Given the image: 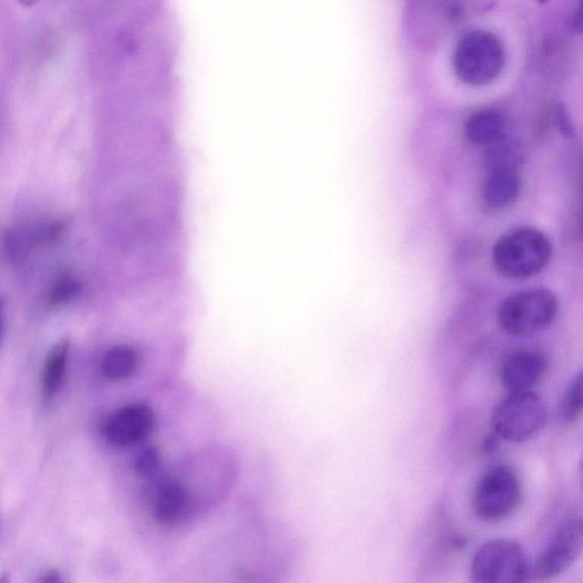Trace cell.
Instances as JSON below:
<instances>
[{
  "label": "cell",
  "instance_id": "1",
  "mask_svg": "<svg viewBox=\"0 0 583 583\" xmlns=\"http://www.w3.org/2000/svg\"><path fill=\"white\" fill-rule=\"evenodd\" d=\"M552 253L551 240L544 233L523 227L508 231L497 240L493 260L504 277L524 280L542 273Z\"/></svg>",
  "mask_w": 583,
  "mask_h": 583
},
{
  "label": "cell",
  "instance_id": "2",
  "mask_svg": "<svg viewBox=\"0 0 583 583\" xmlns=\"http://www.w3.org/2000/svg\"><path fill=\"white\" fill-rule=\"evenodd\" d=\"M506 63L503 42L490 31L475 30L458 41L453 67L458 79L470 86L481 87L494 82Z\"/></svg>",
  "mask_w": 583,
  "mask_h": 583
},
{
  "label": "cell",
  "instance_id": "3",
  "mask_svg": "<svg viewBox=\"0 0 583 583\" xmlns=\"http://www.w3.org/2000/svg\"><path fill=\"white\" fill-rule=\"evenodd\" d=\"M547 407L541 396L528 393L508 394L493 411L491 425L498 439L521 444L532 441L545 428Z\"/></svg>",
  "mask_w": 583,
  "mask_h": 583
},
{
  "label": "cell",
  "instance_id": "4",
  "mask_svg": "<svg viewBox=\"0 0 583 583\" xmlns=\"http://www.w3.org/2000/svg\"><path fill=\"white\" fill-rule=\"evenodd\" d=\"M523 501L518 474L506 465L485 472L476 482L471 505L475 516L484 522H501L512 516Z\"/></svg>",
  "mask_w": 583,
  "mask_h": 583
},
{
  "label": "cell",
  "instance_id": "5",
  "mask_svg": "<svg viewBox=\"0 0 583 583\" xmlns=\"http://www.w3.org/2000/svg\"><path fill=\"white\" fill-rule=\"evenodd\" d=\"M559 312V303L551 290L531 288L510 296L501 306L498 322L513 336L538 333L549 327Z\"/></svg>",
  "mask_w": 583,
  "mask_h": 583
},
{
  "label": "cell",
  "instance_id": "6",
  "mask_svg": "<svg viewBox=\"0 0 583 583\" xmlns=\"http://www.w3.org/2000/svg\"><path fill=\"white\" fill-rule=\"evenodd\" d=\"M530 571L524 550L510 540L484 544L471 564L472 580L478 583H518L527 579Z\"/></svg>",
  "mask_w": 583,
  "mask_h": 583
},
{
  "label": "cell",
  "instance_id": "7",
  "mask_svg": "<svg viewBox=\"0 0 583 583\" xmlns=\"http://www.w3.org/2000/svg\"><path fill=\"white\" fill-rule=\"evenodd\" d=\"M582 553V526L579 518H569L532 566V574L538 580L556 577L569 570Z\"/></svg>",
  "mask_w": 583,
  "mask_h": 583
},
{
  "label": "cell",
  "instance_id": "8",
  "mask_svg": "<svg viewBox=\"0 0 583 583\" xmlns=\"http://www.w3.org/2000/svg\"><path fill=\"white\" fill-rule=\"evenodd\" d=\"M154 409L144 403H132L111 414L105 423L107 443L115 448L135 446L151 435L156 427Z\"/></svg>",
  "mask_w": 583,
  "mask_h": 583
},
{
  "label": "cell",
  "instance_id": "9",
  "mask_svg": "<svg viewBox=\"0 0 583 583\" xmlns=\"http://www.w3.org/2000/svg\"><path fill=\"white\" fill-rule=\"evenodd\" d=\"M547 369L549 360L542 352L520 349L501 359L497 375L508 394L528 393L543 382Z\"/></svg>",
  "mask_w": 583,
  "mask_h": 583
},
{
  "label": "cell",
  "instance_id": "10",
  "mask_svg": "<svg viewBox=\"0 0 583 583\" xmlns=\"http://www.w3.org/2000/svg\"><path fill=\"white\" fill-rule=\"evenodd\" d=\"M191 500L184 485L174 480L159 482L152 493V514L164 526H177L191 517Z\"/></svg>",
  "mask_w": 583,
  "mask_h": 583
},
{
  "label": "cell",
  "instance_id": "11",
  "mask_svg": "<svg viewBox=\"0 0 583 583\" xmlns=\"http://www.w3.org/2000/svg\"><path fill=\"white\" fill-rule=\"evenodd\" d=\"M490 164V171L482 182V199L493 209H503L513 205L520 197L521 179L515 164Z\"/></svg>",
  "mask_w": 583,
  "mask_h": 583
},
{
  "label": "cell",
  "instance_id": "12",
  "mask_svg": "<svg viewBox=\"0 0 583 583\" xmlns=\"http://www.w3.org/2000/svg\"><path fill=\"white\" fill-rule=\"evenodd\" d=\"M465 132L470 141L490 149L506 139L507 121L497 110L482 109L467 119Z\"/></svg>",
  "mask_w": 583,
  "mask_h": 583
},
{
  "label": "cell",
  "instance_id": "13",
  "mask_svg": "<svg viewBox=\"0 0 583 583\" xmlns=\"http://www.w3.org/2000/svg\"><path fill=\"white\" fill-rule=\"evenodd\" d=\"M70 347V339L62 337L46 358L41 377V392L45 399L55 398L61 391L67 373Z\"/></svg>",
  "mask_w": 583,
  "mask_h": 583
},
{
  "label": "cell",
  "instance_id": "14",
  "mask_svg": "<svg viewBox=\"0 0 583 583\" xmlns=\"http://www.w3.org/2000/svg\"><path fill=\"white\" fill-rule=\"evenodd\" d=\"M140 364L138 352L128 345H119L109 349L102 359V372L111 381L130 378Z\"/></svg>",
  "mask_w": 583,
  "mask_h": 583
},
{
  "label": "cell",
  "instance_id": "15",
  "mask_svg": "<svg viewBox=\"0 0 583 583\" xmlns=\"http://www.w3.org/2000/svg\"><path fill=\"white\" fill-rule=\"evenodd\" d=\"M81 280L70 270L60 273L48 290L46 303L53 309L63 308L79 298L82 294Z\"/></svg>",
  "mask_w": 583,
  "mask_h": 583
},
{
  "label": "cell",
  "instance_id": "16",
  "mask_svg": "<svg viewBox=\"0 0 583 583\" xmlns=\"http://www.w3.org/2000/svg\"><path fill=\"white\" fill-rule=\"evenodd\" d=\"M36 249L32 226L12 228L7 233L4 253L12 265L23 264Z\"/></svg>",
  "mask_w": 583,
  "mask_h": 583
},
{
  "label": "cell",
  "instance_id": "17",
  "mask_svg": "<svg viewBox=\"0 0 583 583\" xmlns=\"http://www.w3.org/2000/svg\"><path fill=\"white\" fill-rule=\"evenodd\" d=\"M581 401V374H577L567 385L560 403L559 416L564 424H571L580 417L582 412Z\"/></svg>",
  "mask_w": 583,
  "mask_h": 583
},
{
  "label": "cell",
  "instance_id": "18",
  "mask_svg": "<svg viewBox=\"0 0 583 583\" xmlns=\"http://www.w3.org/2000/svg\"><path fill=\"white\" fill-rule=\"evenodd\" d=\"M161 465V455L156 447H146L138 453L134 461V471L141 477H150L158 473Z\"/></svg>",
  "mask_w": 583,
  "mask_h": 583
},
{
  "label": "cell",
  "instance_id": "19",
  "mask_svg": "<svg viewBox=\"0 0 583 583\" xmlns=\"http://www.w3.org/2000/svg\"><path fill=\"white\" fill-rule=\"evenodd\" d=\"M8 318V300L4 296L0 295V342L4 334Z\"/></svg>",
  "mask_w": 583,
  "mask_h": 583
},
{
  "label": "cell",
  "instance_id": "20",
  "mask_svg": "<svg viewBox=\"0 0 583 583\" xmlns=\"http://www.w3.org/2000/svg\"><path fill=\"white\" fill-rule=\"evenodd\" d=\"M66 579L61 572L58 570H50L46 573L41 574L38 579V582L42 583H58V582H65Z\"/></svg>",
  "mask_w": 583,
  "mask_h": 583
},
{
  "label": "cell",
  "instance_id": "21",
  "mask_svg": "<svg viewBox=\"0 0 583 583\" xmlns=\"http://www.w3.org/2000/svg\"><path fill=\"white\" fill-rule=\"evenodd\" d=\"M18 2L26 9H31L37 6L40 0H18Z\"/></svg>",
  "mask_w": 583,
  "mask_h": 583
},
{
  "label": "cell",
  "instance_id": "22",
  "mask_svg": "<svg viewBox=\"0 0 583 583\" xmlns=\"http://www.w3.org/2000/svg\"><path fill=\"white\" fill-rule=\"evenodd\" d=\"M538 3L541 4H546L549 2V0H537Z\"/></svg>",
  "mask_w": 583,
  "mask_h": 583
}]
</instances>
